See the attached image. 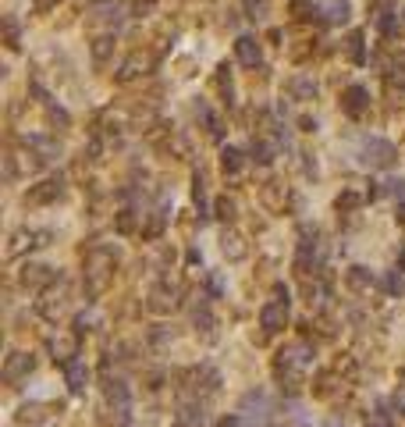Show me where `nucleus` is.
Wrapping results in <instances>:
<instances>
[{"mask_svg":"<svg viewBox=\"0 0 405 427\" xmlns=\"http://www.w3.org/2000/svg\"><path fill=\"white\" fill-rule=\"evenodd\" d=\"M349 11H352L349 0H327V4L320 8V15H324V22H327V25H341V22H349Z\"/></svg>","mask_w":405,"mask_h":427,"instance_id":"11","label":"nucleus"},{"mask_svg":"<svg viewBox=\"0 0 405 427\" xmlns=\"http://www.w3.org/2000/svg\"><path fill=\"white\" fill-rule=\"evenodd\" d=\"M220 168H224L227 175H235V171L242 168V153H239L235 146H224V150H220Z\"/></svg>","mask_w":405,"mask_h":427,"instance_id":"14","label":"nucleus"},{"mask_svg":"<svg viewBox=\"0 0 405 427\" xmlns=\"http://www.w3.org/2000/svg\"><path fill=\"white\" fill-rule=\"evenodd\" d=\"M253 160H260V164H270V160H274V146L263 143V139H260V143L253 139Z\"/></svg>","mask_w":405,"mask_h":427,"instance_id":"22","label":"nucleus"},{"mask_svg":"<svg viewBox=\"0 0 405 427\" xmlns=\"http://www.w3.org/2000/svg\"><path fill=\"white\" fill-rule=\"evenodd\" d=\"M246 4H249L253 18H260V15H263V8H267V0H246Z\"/></svg>","mask_w":405,"mask_h":427,"instance_id":"31","label":"nucleus"},{"mask_svg":"<svg viewBox=\"0 0 405 427\" xmlns=\"http://www.w3.org/2000/svg\"><path fill=\"white\" fill-rule=\"evenodd\" d=\"M288 306H292V299H288V289L277 285L274 289V299H267L260 306V328L263 335H277L284 324H288Z\"/></svg>","mask_w":405,"mask_h":427,"instance_id":"1","label":"nucleus"},{"mask_svg":"<svg viewBox=\"0 0 405 427\" xmlns=\"http://www.w3.org/2000/svg\"><path fill=\"white\" fill-rule=\"evenodd\" d=\"M110 50H114V39H110V36H100V39L93 43V58H96V61H107Z\"/></svg>","mask_w":405,"mask_h":427,"instance_id":"24","label":"nucleus"},{"mask_svg":"<svg viewBox=\"0 0 405 427\" xmlns=\"http://www.w3.org/2000/svg\"><path fill=\"white\" fill-rule=\"evenodd\" d=\"M220 249H224L231 260H242V256H246V246H242V239H239V235H227V232H224V239H220Z\"/></svg>","mask_w":405,"mask_h":427,"instance_id":"17","label":"nucleus"},{"mask_svg":"<svg viewBox=\"0 0 405 427\" xmlns=\"http://www.w3.org/2000/svg\"><path fill=\"white\" fill-rule=\"evenodd\" d=\"M36 153H39V160H53V157H61V146H57L53 139H43V136H32V139H25Z\"/></svg>","mask_w":405,"mask_h":427,"instance_id":"13","label":"nucleus"},{"mask_svg":"<svg viewBox=\"0 0 405 427\" xmlns=\"http://www.w3.org/2000/svg\"><path fill=\"white\" fill-rule=\"evenodd\" d=\"M377 29H380L384 36H394V32H398V15H394V11H380V15H377Z\"/></svg>","mask_w":405,"mask_h":427,"instance_id":"19","label":"nucleus"},{"mask_svg":"<svg viewBox=\"0 0 405 427\" xmlns=\"http://www.w3.org/2000/svg\"><path fill=\"white\" fill-rule=\"evenodd\" d=\"M118 232L121 235H132L135 232V210H121L118 214Z\"/></svg>","mask_w":405,"mask_h":427,"instance_id":"23","label":"nucleus"},{"mask_svg":"<svg viewBox=\"0 0 405 427\" xmlns=\"http://www.w3.org/2000/svg\"><path fill=\"white\" fill-rule=\"evenodd\" d=\"M349 53L356 65H366V50H363V32H352L349 36Z\"/></svg>","mask_w":405,"mask_h":427,"instance_id":"20","label":"nucleus"},{"mask_svg":"<svg viewBox=\"0 0 405 427\" xmlns=\"http://www.w3.org/2000/svg\"><path fill=\"white\" fill-rule=\"evenodd\" d=\"M175 420H178V427H206V420H210V416H206L203 402L196 399V402H182Z\"/></svg>","mask_w":405,"mask_h":427,"instance_id":"8","label":"nucleus"},{"mask_svg":"<svg viewBox=\"0 0 405 427\" xmlns=\"http://www.w3.org/2000/svg\"><path fill=\"white\" fill-rule=\"evenodd\" d=\"M391 423H394V416L387 413V406H377L370 413V420H366V427H391Z\"/></svg>","mask_w":405,"mask_h":427,"instance_id":"21","label":"nucleus"},{"mask_svg":"<svg viewBox=\"0 0 405 427\" xmlns=\"http://www.w3.org/2000/svg\"><path fill=\"white\" fill-rule=\"evenodd\" d=\"M235 58H239L246 68H256L260 58H263V53H260V43H256L253 36H239V39H235Z\"/></svg>","mask_w":405,"mask_h":427,"instance_id":"9","label":"nucleus"},{"mask_svg":"<svg viewBox=\"0 0 405 427\" xmlns=\"http://www.w3.org/2000/svg\"><path fill=\"white\" fill-rule=\"evenodd\" d=\"M296 4H303V0H296Z\"/></svg>","mask_w":405,"mask_h":427,"instance_id":"34","label":"nucleus"},{"mask_svg":"<svg viewBox=\"0 0 405 427\" xmlns=\"http://www.w3.org/2000/svg\"><path fill=\"white\" fill-rule=\"evenodd\" d=\"M4 29H8V46H11V50H18V22H15V18H8V22H4Z\"/></svg>","mask_w":405,"mask_h":427,"instance_id":"27","label":"nucleus"},{"mask_svg":"<svg viewBox=\"0 0 405 427\" xmlns=\"http://www.w3.org/2000/svg\"><path fill=\"white\" fill-rule=\"evenodd\" d=\"M345 278H349V285H352L356 292H370L373 282H377V278L366 271V267H349V275H345Z\"/></svg>","mask_w":405,"mask_h":427,"instance_id":"12","label":"nucleus"},{"mask_svg":"<svg viewBox=\"0 0 405 427\" xmlns=\"http://www.w3.org/2000/svg\"><path fill=\"white\" fill-rule=\"evenodd\" d=\"M341 107H345V114H349V118H363L370 111V93L363 86H349V89H345V96H341Z\"/></svg>","mask_w":405,"mask_h":427,"instance_id":"5","label":"nucleus"},{"mask_svg":"<svg viewBox=\"0 0 405 427\" xmlns=\"http://www.w3.org/2000/svg\"><path fill=\"white\" fill-rule=\"evenodd\" d=\"M288 89L296 93V100H313L317 96V82L313 79H292V82H288Z\"/></svg>","mask_w":405,"mask_h":427,"instance_id":"15","label":"nucleus"},{"mask_svg":"<svg viewBox=\"0 0 405 427\" xmlns=\"http://www.w3.org/2000/svg\"><path fill=\"white\" fill-rule=\"evenodd\" d=\"M213 210H217V218H220V221H235V210H239V206H235V199L220 196V199L213 203Z\"/></svg>","mask_w":405,"mask_h":427,"instance_id":"18","label":"nucleus"},{"mask_svg":"<svg viewBox=\"0 0 405 427\" xmlns=\"http://www.w3.org/2000/svg\"><path fill=\"white\" fill-rule=\"evenodd\" d=\"M324 427H345V423H341L338 416H327V423H324Z\"/></svg>","mask_w":405,"mask_h":427,"instance_id":"33","label":"nucleus"},{"mask_svg":"<svg viewBox=\"0 0 405 427\" xmlns=\"http://www.w3.org/2000/svg\"><path fill=\"white\" fill-rule=\"evenodd\" d=\"M65 385H68V392H72L75 399L86 395V388H89V367H86L82 360H75V363L65 367Z\"/></svg>","mask_w":405,"mask_h":427,"instance_id":"6","label":"nucleus"},{"mask_svg":"<svg viewBox=\"0 0 405 427\" xmlns=\"http://www.w3.org/2000/svg\"><path fill=\"white\" fill-rule=\"evenodd\" d=\"M178 306V289L171 285V282H160L150 289V310L153 313H167V310H175Z\"/></svg>","mask_w":405,"mask_h":427,"instance_id":"4","label":"nucleus"},{"mask_svg":"<svg viewBox=\"0 0 405 427\" xmlns=\"http://www.w3.org/2000/svg\"><path fill=\"white\" fill-rule=\"evenodd\" d=\"M206 289H210V296L217 299V296L224 292V282H220V275H210V278H206Z\"/></svg>","mask_w":405,"mask_h":427,"instance_id":"28","label":"nucleus"},{"mask_svg":"<svg viewBox=\"0 0 405 427\" xmlns=\"http://www.w3.org/2000/svg\"><path fill=\"white\" fill-rule=\"evenodd\" d=\"M65 192V178H46V182H39L32 192H29V199L32 203H50V199H57Z\"/></svg>","mask_w":405,"mask_h":427,"instance_id":"10","label":"nucleus"},{"mask_svg":"<svg viewBox=\"0 0 405 427\" xmlns=\"http://www.w3.org/2000/svg\"><path fill=\"white\" fill-rule=\"evenodd\" d=\"M217 427H242V416L239 413H227V416L217 420Z\"/></svg>","mask_w":405,"mask_h":427,"instance_id":"29","label":"nucleus"},{"mask_svg":"<svg viewBox=\"0 0 405 427\" xmlns=\"http://www.w3.org/2000/svg\"><path fill=\"white\" fill-rule=\"evenodd\" d=\"M384 192H387V196H394L398 203H405V178H391V182L384 185Z\"/></svg>","mask_w":405,"mask_h":427,"instance_id":"25","label":"nucleus"},{"mask_svg":"<svg viewBox=\"0 0 405 427\" xmlns=\"http://www.w3.org/2000/svg\"><path fill=\"white\" fill-rule=\"evenodd\" d=\"M53 4H61V0H36V11H39V15H43V11H50V8H53Z\"/></svg>","mask_w":405,"mask_h":427,"instance_id":"32","label":"nucleus"},{"mask_svg":"<svg viewBox=\"0 0 405 427\" xmlns=\"http://www.w3.org/2000/svg\"><path fill=\"white\" fill-rule=\"evenodd\" d=\"M89 324H93V317H86V313H79V317L72 320V335H75V339H82V335L89 331Z\"/></svg>","mask_w":405,"mask_h":427,"instance_id":"26","label":"nucleus"},{"mask_svg":"<svg viewBox=\"0 0 405 427\" xmlns=\"http://www.w3.org/2000/svg\"><path fill=\"white\" fill-rule=\"evenodd\" d=\"M22 282L32 285V289H43V285H53V282H61V275L53 271V267H43V263H25V271H22Z\"/></svg>","mask_w":405,"mask_h":427,"instance_id":"7","label":"nucleus"},{"mask_svg":"<svg viewBox=\"0 0 405 427\" xmlns=\"http://www.w3.org/2000/svg\"><path fill=\"white\" fill-rule=\"evenodd\" d=\"M338 206H341V210H352V206H359V196H352V192H345V196L338 199Z\"/></svg>","mask_w":405,"mask_h":427,"instance_id":"30","label":"nucleus"},{"mask_svg":"<svg viewBox=\"0 0 405 427\" xmlns=\"http://www.w3.org/2000/svg\"><path fill=\"white\" fill-rule=\"evenodd\" d=\"M394 160H398V150L387 143V139H366L363 143V164L366 168H394Z\"/></svg>","mask_w":405,"mask_h":427,"instance_id":"2","label":"nucleus"},{"mask_svg":"<svg viewBox=\"0 0 405 427\" xmlns=\"http://www.w3.org/2000/svg\"><path fill=\"white\" fill-rule=\"evenodd\" d=\"M192 324H196V331H206V335L213 331V313H210V306H206V303L192 310Z\"/></svg>","mask_w":405,"mask_h":427,"instance_id":"16","label":"nucleus"},{"mask_svg":"<svg viewBox=\"0 0 405 427\" xmlns=\"http://www.w3.org/2000/svg\"><path fill=\"white\" fill-rule=\"evenodd\" d=\"M32 370H36V356H29V353H11V356L4 360V381H8V385H22Z\"/></svg>","mask_w":405,"mask_h":427,"instance_id":"3","label":"nucleus"}]
</instances>
